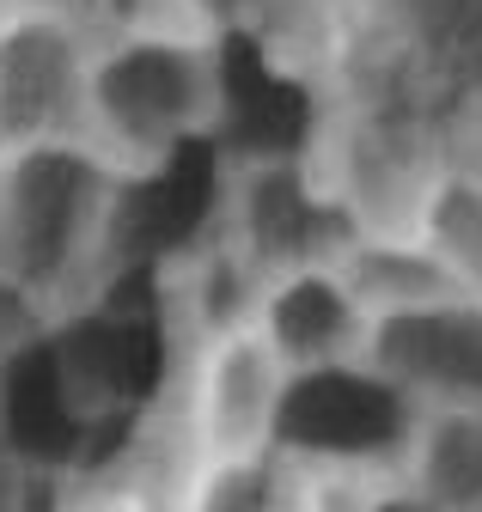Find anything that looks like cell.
Returning <instances> with one entry per match:
<instances>
[{"label":"cell","instance_id":"cell-9","mask_svg":"<svg viewBox=\"0 0 482 512\" xmlns=\"http://www.w3.org/2000/svg\"><path fill=\"white\" fill-rule=\"evenodd\" d=\"M360 512H452V506L415 494V488H391V494H367V506H360Z\"/></svg>","mask_w":482,"mask_h":512},{"label":"cell","instance_id":"cell-10","mask_svg":"<svg viewBox=\"0 0 482 512\" xmlns=\"http://www.w3.org/2000/svg\"><path fill=\"white\" fill-rule=\"evenodd\" d=\"M19 7H43V0H0V19H13Z\"/></svg>","mask_w":482,"mask_h":512},{"label":"cell","instance_id":"cell-1","mask_svg":"<svg viewBox=\"0 0 482 512\" xmlns=\"http://www.w3.org/2000/svg\"><path fill=\"white\" fill-rule=\"evenodd\" d=\"M232 104L220 37L159 13L98 31L86 49L80 141L123 177H159L190 141L214 135Z\"/></svg>","mask_w":482,"mask_h":512},{"label":"cell","instance_id":"cell-3","mask_svg":"<svg viewBox=\"0 0 482 512\" xmlns=\"http://www.w3.org/2000/svg\"><path fill=\"white\" fill-rule=\"evenodd\" d=\"M409 427H415V403L397 384L379 378L367 360H342V366L287 378L275 445L312 470L360 476V470L391 464V458L403 464Z\"/></svg>","mask_w":482,"mask_h":512},{"label":"cell","instance_id":"cell-8","mask_svg":"<svg viewBox=\"0 0 482 512\" xmlns=\"http://www.w3.org/2000/svg\"><path fill=\"white\" fill-rule=\"evenodd\" d=\"M330 208H336V196L324 189V177L287 153L245 159V171L232 177V220H238V238H245V256L263 275L324 256L318 220Z\"/></svg>","mask_w":482,"mask_h":512},{"label":"cell","instance_id":"cell-6","mask_svg":"<svg viewBox=\"0 0 482 512\" xmlns=\"http://www.w3.org/2000/svg\"><path fill=\"white\" fill-rule=\"evenodd\" d=\"M281 397H287V366L263 342V330L251 317L214 330L196 354V378H190V397H184L196 470L269 452L275 421H281Z\"/></svg>","mask_w":482,"mask_h":512},{"label":"cell","instance_id":"cell-7","mask_svg":"<svg viewBox=\"0 0 482 512\" xmlns=\"http://www.w3.org/2000/svg\"><path fill=\"white\" fill-rule=\"evenodd\" d=\"M251 324L263 330V342L281 354V366L293 378V372L360 360L367 299L354 293V281H348V269L336 263V256H312V263L263 275Z\"/></svg>","mask_w":482,"mask_h":512},{"label":"cell","instance_id":"cell-5","mask_svg":"<svg viewBox=\"0 0 482 512\" xmlns=\"http://www.w3.org/2000/svg\"><path fill=\"white\" fill-rule=\"evenodd\" d=\"M92 37L68 13V0H43L0 19V159L80 141V86Z\"/></svg>","mask_w":482,"mask_h":512},{"label":"cell","instance_id":"cell-4","mask_svg":"<svg viewBox=\"0 0 482 512\" xmlns=\"http://www.w3.org/2000/svg\"><path fill=\"white\" fill-rule=\"evenodd\" d=\"M360 360L415 403H482V299L428 287L367 311Z\"/></svg>","mask_w":482,"mask_h":512},{"label":"cell","instance_id":"cell-2","mask_svg":"<svg viewBox=\"0 0 482 512\" xmlns=\"http://www.w3.org/2000/svg\"><path fill=\"white\" fill-rule=\"evenodd\" d=\"M123 214V177L86 141H43L0 159V281L25 299L74 293Z\"/></svg>","mask_w":482,"mask_h":512}]
</instances>
